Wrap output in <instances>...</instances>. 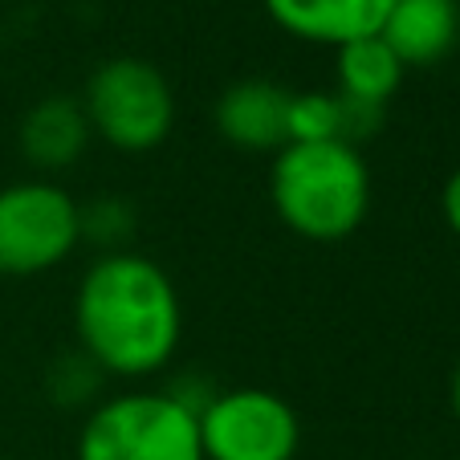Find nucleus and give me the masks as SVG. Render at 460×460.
<instances>
[{
  "label": "nucleus",
  "mask_w": 460,
  "mask_h": 460,
  "mask_svg": "<svg viewBox=\"0 0 460 460\" xmlns=\"http://www.w3.org/2000/svg\"><path fill=\"white\" fill-rule=\"evenodd\" d=\"M78 350L98 375L147 379L175 358L183 305L164 265L143 252L111 249L82 273L74 294Z\"/></svg>",
  "instance_id": "f257e3e1"
},
{
  "label": "nucleus",
  "mask_w": 460,
  "mask_h": 460,
  "mask_svg": "<svg viewBox=\"0 0 460 460\" xmlns=\"http://www.w3.org/2000/svg\"><path fill=\"white\" fill-rule=\"evenodd\" d=\"M270 200L294 236L339 244L371 212V167L355 143H286L270 164Z\"/></svg>",
  "instance_id": "f03ea898"
},
{
  "label": "nucleus",
  "mask_w": 460,
  "mask_h": 460,
  "mask_svg": "<svg viewBox=\"0 0 460 460\" xmlns=\"http://www.w3.org/2000/svg\"><path fill=\"white\" fill-rule=\"evenodd\" d=\"M200 403L167 387L106 395L78 432V460H204Z\"/></svg>",
  "instance_id": "7ed1b4c3"
},
{
  "label": "nucleus",
  "mask_w": 460,
  "mask_h": 460,
  "mask_svg": "<svg viewBox=\"0 0 460 460\" xmlns=\"http://www.w3.org/2000/svg\"><path fill=\"white\" fill-rule=\"evenodd\" d=\"M90 135L114 151H155L175 127V94L159 66L143 58H111L86 78L82 90Z\"/></svg>",
  "instance_id": "20e7f679"
},
{
  "label": "nucleus",
  "mask_w": 460,
  "mask_h": 460,
  "mask_svg": "<svg viewBox=\"0 0 460 460\" xmlns=\"http://www.w3.org/2000/svg\"><path fill=\"white\" fill-rule=\"evenodd\" d=\"M82 244V204L58 180H17L0 188V278L58 270Z\"/></svg>",
  "instance_id": "39448f33"
},
{
  "label": "nucleus",
  "mask_w": 460,
  "mask_h": 460,
  "mask_svg": "<svg viewBox=\"0 0 460 460\" xmlns=\"http://www.w3.org/2000/svg\"><path fill=\"white\" fill-rule=\"evenodd\" d=\"M196 420L204 460H297L302 448V420L294 403L265 387L212 391Z\"/></svg>",
  "instance_id": "423d86ee"
},
{
  "label": "nucleus",
  "mask_w": 460,
  "mask_h": 460,
  "mask_svg": "<svg viewBox=\"0 0 460 460\" xmlns=\"http://www.w3.org/2000/svg\"><path fill=\"white\" fill-rule=\"evenodd\" d=\"M289 98L294 90L270 78H241L217 98V130L236 151L278 155L289 143Z\"/></svg>",
  "instance_id": "0eeeda50"
},
{
  "label": "nucleus",
  "mask_w": 460,
  "mask_h": 460,
  "mask_svg": "<svg viewBox=\"0 0 460 460\" xmlns=\"http://www.w3.org/2000/svg\"><path fill=\"white\" fill-rule=\"evenodd\" d=\"M270 21L294 41L342 49L375 37L395 0H261Z\"/></svg>",
  "instance_id": "6e6552de"
},
{
  "label": "nucleus",
  "mask_w": 460,
  "mask_h": 460,
  "mask_svg": "<svg viewBox=\"0 0 460 460\" xmlns=\"http://www.w3.org/2000/svg\"><path fill=\"white\" fill-rule=\"evenodd\" d=\"M379 37L403 70H432L460 41L456 0H395L379 25Z\"/></svg>",
  "instance_id": "1a4fd4ad"
},
{
  "label": "nucleus",
  "mask_w": 460,
  "mask_h": 460,
  "mask_svg": "<svg viewBox=\"0 0 460 460\" xmlns=\"http://www.w3.org/2000/svg\"><path fill=\"white\" fill-rule=\"evenodd\" d=\"M90 135L86 111L78 98L49 94L37 106H29V114L21 119V155L37 167V172H66L82 159Z\"/></svg>",
  "instance_id": "9d476101"
},
{
  "label": "nucleus",
  "mask_w": 460,
  "mask_h": 460,
  "mask_svg": "<svg viewBox=\"0 0 460 460\" xmlns=\"http://www.w3.org/2000/svg\"><path fill=\"white\" fill-rule=\"evenodd\" d=\"M339 53V94L347 98V102L363 106V111H375L383 114L387 111V102L395 98V90L403 86V66L400 58L383 45V37H363V41H350L342 45Z\"/></svg>",
  "instance_id": "9b49d317"
},
{
  "label": "nucleus",
  "mask_w": 460,
  "mask_h": 460,
  "mask_svg": "<svg viewBox=\"0 0 460 460\" xmlns=\"http://www.w3.org/2000/svg\"><path fill=\"white\" fill-rule=\"evenodd\" d=\"M440 217H444V225L452 228V236L460 241V167L444 180V188H440Z\"/></svg>",
  "instance_id": "f8f14e48"
},
{
  "label": "nucleus",
  "mask_w": 460,
  "mask_h": 460,
  "mask_svg": "<svg viewBox=\"0 0 460 460\" xmlns=\"http://www.w3.org/2000/svg\"><path fill=\"white\" fill-rule=\"evenodd\" d=\"M448 403H452V416L460 420V363L452 367V379H448Z\"/></svg>",
  "instance_id": "ddd939ff"
}]
</instances>
